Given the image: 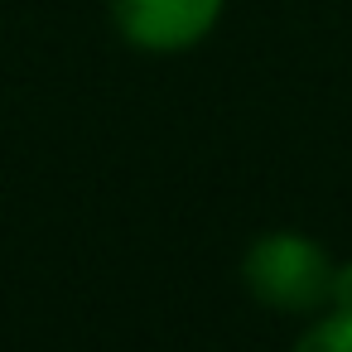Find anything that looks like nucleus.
<instances>
[{
    "label": "nucleus",
    "mask_w": 352,
    "mask_h": 352,
    "mask_svg": "<svg viewBox=\"0 0 352 352\" xmlns=\"http://www.w3.org/2000/svg\"><path fill=\"white\" fill-rule=\"evenodd\" d=\"M289 352H352V309H318Z\"/></svg>",
    "instance_id": "7ed1b4c3"
},
{
    "label": "nucleus",
    "mask_w": 352,
    "mask_h": 352,
    "mask_svg": "<svg viewBox=\"0 0 352 352\" xmlns=\"http://www.w3.org/2000/svg\"><path fill=\"white\" fill-rule=\"evenodd\" d=\"M333 256L309 232H261L241 256V285L256 304L280 314H318L328 309L333 285Z\"/></svg>",
    "instance_id": "f257e3e1"
},
{
    "label": "nucleus",
    "mask_w": 352,
    "mask_h": 352,
    "mask_svg": "<svg viewBox=\"0 0 352 352\" xmlns=\"http://www.w3.org/2000/svg\"><path fill=\"white\" fill-rule=\"evenodd\" d=\"M107 10H111L116 34L131 49L188 54L217 30L227 0H107Z\"/></svg>",
    "instance_id": "f03ea898"
},
{
    "label": "nucleus",
    "mask_w": 352,
    "mask_h": 352,
    "mask_svg": "<svg viewBox=\"0 0 352 352\" xmlns=\"http://www.w3.org/2000/svg\"><path fill=\"white\" fill-rule=\"evenodd\" d=\"M328 309H352V261L333 265V285H328Z\"/></svg>",
    "instance_id": "20e7f679"
}]
</instances>
